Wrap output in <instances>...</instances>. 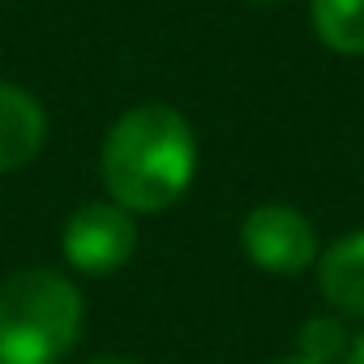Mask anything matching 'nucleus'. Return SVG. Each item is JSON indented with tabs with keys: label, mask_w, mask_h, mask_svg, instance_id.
Wrapping results in <instances>:
<instances>
[{
	"label": "nucleus",
	"mask_w": 364,
	"mask_h": 364,
	"mask_svg": "<svg viewBox=\"0 0 364 364\" xmlns=\"http://www.w3.org/2000/svg\"><path fill=\"white\" fill-rule=\"evenodd\" d=\"M103 185L129 215H154L180 202L198 171V137L167 103L129 107L103 137Z\"/></svg>",
	"instance_id": "nucleus-1"
},
{
	"label": "nucleus",
	"mask_w": 364,
	"mask_h": 364,
	"mask_svg": "<svg viewBox=\"0 0 364 364\" xmlns=\"http://www.w3.org/2000/svg\"><path fill=\"white\" fill-rule=\"evenodd\" d=\"M82 334V296L56 270L0 279V364H60Z\"/></svg>",
	"instance_id": "nucleus-2"
},
{
	"label": "nucleus",
	"mask_w": 364,
	"mask_h": 364,
	"mask_svg": "<svg viewBox=\"0 0 364 364\" xmlns=\"http://www.w3.org/2000/svg\"><path fill=\"white\" fill-rule=\"evenodd\" d=\"M60 249H65V262L82 274H112L120 270L133 249H137V228H133V215L116 202H90V206H77L69 219H65V232H60Z\"/></svg>",
	"instance_id": "nucleus-3"
},
{
	"label": "nucleus",
	"mask_w": 364,
	"mask_h": 364,
	"mask_svg": "<svg viewBox=\"0 0 364 364\" xmlns=\"http://www.w3.org/2000/svg\"><path fill=\"white\" fill-rule=\"evenodd\" d=\"M240 245L249 262L266 274H300L317 262V236L313 223L296 206H257L249 210L240 228Z\"/></svg>",
	"instance_id": "nucleus-4"
},
{
	"label": "nucleus",
	"mask_w": 364,
	"mask_h": 364,
	"mask_svg": "<svg viewBox=\"0 0 364 364\" xmlns=\"http://www.w3.org/2000/svg\"><path fill=\"white\" fill-rule=\"evenodd\" d=\"M48 137V116L14 82H0V171H18L26 167Z\"/></svg>",
	"instance_id": "nucleus-5"
},
{
	"label": "nucleus",
	"mask_w": 364,
	"mask_h": 364,
	"mask_svg": "<svg viewBox=\"0 0 364 364\" xmlns=\"http://www.w3.org/2000/svg\"><path fill=\"white\" fill-rule=\"evenodd\" d=\"M317 279H321V296L338 313L364 317V228L326 249V257L317 262Z\"/></svg>",
	"instance_id": "nucleus-6"
},
{
	"label": "nucleus",
	"mask_w": 364,
	"mask_h": 364,
	"mask_svg": "<svg viewBox=\"0 0 364 364\" xmlns=\"http://www.w3.org/2000/svg\"><path fill=\"white\" fill-rule=\"evenodd\" d=\"M313 31L338 56H364V0H313Z\"/></svg>",
	"instance_id": "nucleus-7"
},
{
	"label": "nucleus",
	"mask_w": 364,
	"mask_h": 364,
	"mask_svg": "<svg viewBox=\"0 0 364 364\" xmlns=\"http://www.w3.org/2000/svg\"><path fill=\"white\" fill-rule=\"evenodd\" d=\"M296 347H300L296 355H304V360H313V364L338 360V355L347 351L343 321H334V317H313V321H304L300 334H296Z\"/></svg>",
	"instance_id": "nucleus-8"
},
{
	"label": "nucleus",
	"mask_w": 364,
	"mask_h": 364,
	"mask_svg": "<svg viewBox=\"0 0 364 364\" xmlns=\"http://www.w3.org/2000/svg\"><path fill=\"white\" fill-rule=\"evenodd\" d=\"M343 364H364V334H360V338H347V351H343Z\"/></svg>",
	"instance_id": "nucleus-9"
},
{
	"label": "nucleus",
	"mask_w": 364,
	"mask_h": 364,
	"mask_svg": "<svg viewBox=\"0 0 364 364\" xmlns=\"http://www.w3.org/2000/svg\"><path fill=\"white\" fill-rule=\"evenodd\" d=\"M90 364H137V360H120V355H107V360H90Z\"/></svg>",
	"instance_id": "nucleus-10"
},
{
	"label": "nucleus",
	"mask_w": 364,
	"mask_h": 364,
	"mask_svg": "<svg viewBox=\"0 0 364 364\" xmlns=\"http://www.w3.org/2000/svg\"><path fill=\"white\" fill-rule=\"evenodd\" d=\"M279 364H313V360H304V355H287V360H279Z\"/></svg>",
	"instance_id": "nucleus-11"
},
{
	"label": "nucleus",
	"mask_w": 364,
	"mask_h": 364,
	"mask_svg": "<svg viewBox=\"0 0 364 364\" xmlns=\"http://www.w3.org/2000/svg\"><path fill=\"white\" fill-rule=\"evenodd\" d=\"M253 5H274V0H253Z\"/></svg>",
	"instance_id": "nucleus-12"
}]
</instances>
